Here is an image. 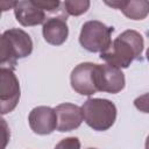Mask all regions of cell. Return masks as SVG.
<instances>
[{"label": "cell", "instance_id": "obj_1", "mask_svg": "<svg viewBox=\"0 0 149 149\" xmlns=\"http://www.w3.org/2000/svg\"><path fill=\"white\" fill-rule=\"evenodd\" d=\"M143 47L144 41L139 31L125 30L112 41L111 47L105 52L100 54V58L108 65L126 69L141 55Z\"/></svg>", "mask_w": 149, "mask_h": 149}, {"label": "cell", "instance_id": "obj_2", "mask_svg": "<svg viewBox=\"0 0 149 149\" xmlns=\"http://www.w3.org/2000/svg\"><path fill=\"white\" fill-rule=\"evenodd\" d=\"M33 51V41L22 29L12 28L2 33L0 38V64L2 68H14L16 61L29 56Z\"/></svg>", "mask_w": 149, "mask_h": 149}, {"label": "cell", "instance_id": "obj_3", "mask_svg": "<svg viewBox=\"0 0 149 149\" xmlns=\"http://www.w3.org/2000/svg\"><path fill=\"white\" fill-rule=\"evenodd\" d=\"M84 121L97 132L109 129L116 120V107L107 99L90 98L81 106Z\"/></svg>", "mask_w": 149, "mask_h": 149}, {"label": "cell", "instance_id": "obj_4", "mask_svg": "<svg viewBox=\"0 0 149 149\" xmlns=\"http://www.w3.org/2000/svg\"><path fill=\"white\" fill-rule=\"evenodd\" d=\"M113 27H108L101 21L91 20L83 24L79 34L80 45L90 52H105L112 44L111 35Z\"/></svg>", "mask_w": 149, "mask_h": 149}, {"label": "cell", "instance_id": "obj_5", "mask_svg": "<svg viewBox=\"0 0 149 149\" xmlns=\"http://www.w3.org/2000/svg\"><path fill=\"white\" fill-rule=\"evenodd\" d=\"M21 95L20 83L10 68L0 69V107L1 114L12 112L19 104Z\"/></svg>", "mask_w": 149, "mask_h": 149}, {"label": "cell", "instance_id": "obj_6", "mask_svg": "<svg viewBox=\"0 0 149 149\" xmlns=\"http://www.w3.org/2000/svg\"><path fill=\"white\" fill-rule=\"evenodd\" d=\"M94 81L98 91L112 94L122 91L126 84L125 74L121 69L108 64H95Z\"/></svg>", "mask_w": 149, "mask_h": 149}, {"label": "cell", "instance_id": "obj_7", "mask_svg": "<svg viewBox=\"0 0 149 149\" xmlns=\"http://www.w3.org/2000/svg\"><path fill=\"white\" fill-rule=\"evenodd\" d=\"M94 69L95 64L86 62L80 63L71 71L70 83L73 91L81 95H92L98 92L94 81Z\"/></svg>", "mask_w": 149, "mask_h": 149}, {"label": "cell", "instance_id": "obj_8", "mask_svg": "<svg viewBox=\"0 0 149 149\" xmlns=\"http://www.w3.org/2000/svg\"><path fill=\"white\" fill-rule=\"evenodd\" d=\"M28 122L35 134H51L55 129H57V115L55 108L49 106H37L33 108L29 113Z\"/></svg>", "mask_w": 149, "mask_h": 149}, {"label": "cell", "instance_id": "obj_9", "mask_svg": "<svg viewBox=\"0 0 149 149\" xmlns=\"http://www.w3.org/2000/svg\"><path fill=\"white\" fill-rule=\"evenodd\" d=\"M55 112L57 115V130L62 133L77 129L84 121L81 107L71 102L59 104L55 107Z\"/></svg>", "mask_w": 149, "mask_h": 149}, {"label": "cell", "instance_id": "obj_10", "mask_svg": "<svg viewBox=\"0 0 149 149\" xmlns=\"http://www.w3.org/2000/svg\"><path fill=\"white\" fill-rule=\"evenodd\" d=\"M45 13L42 8H40L34 0H23L16 1L14 7V14L17 22L23 27H33L41 23H44Z\"/></svg>", "mask_w": 149, "mask_h": 149}, {"label": "cell", "instance_id": "obj_11", "mask_svg": "<svg viewBox=\"0 0 149 149\" xmlns=\"http://www.w3.org/2000/svg\"><path fill=\"white\" fill-rule=\"evenodd\" d=\"M42 34L44 40L51 45L63 44L69 36V27L66 19L63 16L49 17L42 28Z\"/></svg>", "mask_w": 149, "mask_h": 149}, {"label": "cell", "instance_id": "obj_12", "mask_svg": "<svg viewBox=\"0 0 149 149\" xmlns=\"http://www.w3.org/2000/svg\"><path fill=\"white\" fill-rule=\"evenodd\" d=\"M107 6L114 7L123 13L130 20H143L149 14V1L147 0H130V1H105Z\"/></svg>", "mask_w": 149, "mask_h": 149}, {"label": "cell", "instance_id": "obj_13", "mask_svg": "<svg viewBox=\"0 0 149 149\" xmlns=\"http://www.w3.org/2000/svg\"><path fill=\"white\" fill-rule=\"evenodd\" d=\"M90 1L87 0H68L63 2L64 10L69 15L78 16L84 14L88 8H90Z\"/></svg>", "mask_w": 149, "mask_h": 149}, {"label": "cell", "instance_id": "obj_14", "mask_svg": "<svg viewBox=\"0 0 149 149\" xmlns=\"http://www.w3.org/2000/svg\"><path fill=\"white\" fill-rule=\"evenodd\" d=\"M35 3L47 13H54L59 9L61 1L58 0H34Z\"/></svg>", "mask_w": 149, "mask_h": 149}, {"label": "cell", "instance_id": "obj_15", "mask_svg": "<svg viewBox=\"0 0 149 149\" xmlns=\"http://www.w3.org/2000/svg\"><path fill=\"white\" fill-rule=\"evenodd\" d=\"M54 149H80V141L74 136L66 137L61 140Z\"/></svg>", "mask_w": 149, "mask_h": 149}, {"label": "cell", "instance_id": "obj_16", "mask_svg": "<svg viewBox=\"0 0 149 149\" xmlns=\"http://www.w3.org/2000/svg\"><path fill=\"white\" fill-rule=\"evenodd\" d=\"M134 106L142 113H149V92L137 97L134 100Z\"/></svg>", "mask_w": 149, "mask_h": 149}, {"label": "cell", "instance_id": "obj_17", "mask_svg": "<svg viewBox=\"0 0 149 149\" xmlns=\"http://www.w3.org/2000/svg\"><path fill=\"white\" fill-rule=\"evenodd\" d=\"M15 5H16V1H10V2H8V1H1L0 2V7H1L2 10H7L9 8H13L14 9Z\"/></svg>", "mask_w": 149, "mask_h": 149}, {"label": "cell", "instance_id": "obj_18", "mask_svg": "<svg viewBox=\"0 0 149 149\" xmlns=\"http://www.w3.org/2000/svg\"><path fill=\"white\" fill-rule=\"evenodd\" d=\"M146 149H149V135L147 136V140H146Z\"/></svg>", "mask_w": 149, "mask_h": 149}, {"label": "cell", "instance_id": "obj_19", "mask_svg": "<svg viewBox=\"0 0 149 149\" xmlns=\"http://www.w3.org/2000/svg\"><path fill=\"white\" fill-rule=\"evenodd\" d=\"M146 56H147V59H148V62H149V48L147 49V52H146Z\"/></svg>", "mask_w": 149, "mask_h": 149}, {"label": "cell", "instance_id": "obj_20", "mask_svg": "<svg viewBox=\"0 0 149 149\" xmlns=\"http://www.w3.org/2000/svg\"><path fill=\"white\" fill-rule=\"evenodd\" d=\"M88 149H95V148H88Z\"/></svg>", "mask_w": 149, "mask_h": 149}]
</instances>
